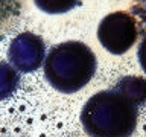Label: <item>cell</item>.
<instances>
[{
  "label": "cell",
  "instance_id": "cell-8",
  "mask_svg": "<svg viewBox=\"0 0 146 137\" xmlns=\"http://www.w3.org/2000/svg\"><path fill=\"white\" fill-rule=\"evenodd\" d=\"M41 11L47 14H64L76 6L79 0H34Z\"/></svg>",
  "mask_w": 146,
  "mask_h": 137
},
{
  "label": "cell",
  "instance_id": "cell-9",
  "mask_svg": "<svg viewBox=\"0 0 146 137\" xmlns=\"http://www.w3.org/2000/svg\"><path fill=\"white\" fill-rule=\"evenodd\" d=\"M139 61L143 72H146V35L143 37V40L140 41V46H139Z\"/></svg>",
  "mask_w": 146,
  "mask_h": 137
},
{
  "label": "cell",
  "instance_id": "cell-2",
  "mask_svg": "<svg viewBox=\"0 0 146 137\" xmlns=\"http://www.w3.org/2000/svg\"><path fill=\"white\" fill-rule=\"evenodd\" d=\"M96 72V57L81 41H64L53 46L44 59V76L55 90L75 93L84 88Z\"/></svg>",
  "mask_w": 146,
  "mask_h": 137
},
{
  "label": "cell",
  "instance_id": "cell-6",
  "mask_svg": "<svg viewBox=\"0 0 146 137\" xmlns=\"http://www.w3.org/2000/svg\"><path fill=\"white\" fill-rule=\"evenodd\" d=\"M125 93L139 105L146 104V79L139 76H125L116 82Z\"/></svg>",
  "mask_w": 146,
  "mask_h": 137
},
{
  "label": "cell",
  "instance_id": "cell-3",
  "mask_svg": "<svg viewBox=\"0 0 146 137\" xmlns=\"http://www.w3.org/2000/svg\"><path fill=\"white\" fill-rule=\"evenodd\" d=\"M98 38L110 53L122 55L137 41V25L128 12L116 11L105 15L98 26Z\"/></svg>",
  "mask_w": 146,
  "mask_h": 137
},
{
  "label": "cell",
  "instance_id": "cell-7",
  "mask_svg": "<svg viewBox=\"0 0 146 137\" xmlns=\"http://www.w3.org/2000/svg\"><path fill=\"white\" fill-rule=\"evenodd\" d=\"M23 0H0V38L3 37L6 27L18 15Z\"/></svg>",
  "mask_w": 146,
  "mask_h": 137
},
{
  "label": "cell",
  "instance_id": "cell-5",
  "mask_svg": "<svg viewBox=\"0 0 146 137\" xmlns=\"http://www.w3.org/2000/svg\"><path fill=\"white\" fill-rule=\"evenodd\" d=\"M18 84H20V75L17 68L2 61L0 63V100L11 98Z\"/></svg>",
  "mask_w": 146,
  "mask_h": 137
},
{
  "label": "cell",
  "instance_id": "cell-4",
  "mask_svg": "<svg viewBox=\"0 0 146 137\" xmlns=\"http://www.w3.org/2000/svg\"><path fill=\"white\" fill-rule=\"evenodd\" d=\"M44 57V41L32 32L18 34L9 44L8 58L11 61V66L15 67L18 72L27 73L36 70L43 64Z\"/></svg>",
  "mask_w": 146,
  "mask_h": 137
},
{
  "label": "cell",
  "instance_id": "cell-1",
  "mask_svg": "<svg viewBox=\"0 0 146 137\" xmlns=\"http://www.w3.org/2000/svg\"><path fill=\"white\" fill-rule=\"evenodd\" d=\"M140 107L114 84L87 100L81 122L90 137H129L137 126Z\"/></svg>",
  "mask_w": 146,
  "mask_h": 137
}]
</instances>
